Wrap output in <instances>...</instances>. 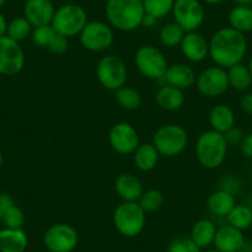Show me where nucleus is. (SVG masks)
Wrapping results in <instances>:
<instances>
[{
  "mask_svg": "<svg viewBox=\"0 0 252 252\" xmlns=\"http://www.w3.org/2000/svg\"><path fill=\"white\" fill-rule=\"evenodd\" d=\"M32 29V25L29 23L25 16H18V18H14L10 23H8L6 36L20 43L21 41H25L26 38L30 37Z\"/></svg>",
  "mask_w": 252,
  "mask_h": 252,
  "instance_id": "nucleus-30",
  "label": "nucleus"
},
{
  "mask_svg": "<svg viewBox=\"0 0 252 252\" xmlns=\"http://www.w3.org/2000/svg\"><path fill=\"white\" fill-rule=\"evenodd\" d=\"M87 24L88 14L83 6L68 3L56 9L51 26L58 35L69 38L79 35Z\"/></svg>",
  "mask_w": 252,
  "mask_h": 252,
  "instance_id": "nucleus-5",
  "label": "nucleus"
},
{
  "mask_svg": "<svg viewBox=\"0 0 252 252\" xmlns=\"http://www.w3.org/2000/svg\"><path fill=\"white\" fill-rule=\"evenodd\" d=\"M229 26L241 33L252 32V6L235 5L227 16Z\"/></svg>",
  "mask_w": 252,
  "mask_h": 252,
  "instance_id": "nucleus-26",
  "label": "nucleus"
},
{
  "mask_svg": "<svg viewBox=\"0 0 252 252\" xmlns=\"http://www.w3.org/2000/svg\"><path fill=\"white\" fill-rule=\"evenodd\" d=\"M203 3L208 4V5H218V4L224 3L225 0H202Z\"/></svg>",
  "mask_w": 252,
  "mask_h": 252,
  "instance_id": "nucleus-46",
  "label": "nucleus"
},
{
  "mask_svg": "<svg viewBox=\"0 0 252 252\" xmlns=\"http://www.w3.org/2000/svg\"><path fill=\"white\" fill-rule=\"evenodd\" d=\"M55 11L52 0H28L24 6V16L32 28L51 25Z\"/></svg>",
  "mask_w": 252,
  "mask_h": 252,
  "instance_id": "nucleus-16",
  "label": "nucleus"
},
{
  "mask_svg": "<svg viewBox=\"0 0 252 252\" xmlns=\"http://www.w3.org/2000/svg\"><path fill=\"white\" fill-rule=\"evenodd\" d=\"M81 45L91 52H105L114 43V31L109 24L104 21H88L79 33Z\"/></svg>",
  "mask_w": 252,
  "mask_h": 252,
  "instance_id": "nucleus-9",
  "label": "nucleus"
},
{
  "mask_svg": "<svg viewBox=\"0 0 252 252\" xmlns=\"http://www.w3.org/2000/svg\"><path fill=\"white\" fill-rule=\"evenodd\" d=\"M78 242V231L69 224H55L43 234V245L50 252H73Z\"/></svg>",
  "mask_w": 252,
  "mask_h": 252,
  "instance_id": "nucleus-11",
  "label": "nucleus"
},
{
  "mask_svg": "<svg viewBox=\"0 0 252 252\" xmlns=\"http://www.w3.org/2000/svg\"><path fill=\"white\" fill-rule=\"evenodd\" d=\"M247 67H249V71H250V73H251V76H252V56L250 57L249 63H247Z\"/></svg>",
  "mask_w": 252,
  "mask_h": 252,
  "instance_id": "nucleus-47",
  "label": "nucleus"
},
{
  "mask_svg": "<svg viewBox=\"0 0 252 252\" xmlns=\"http://www.w3.org/2000/svg\"><path fill=\"white\" fill-rule=\"evenodd\" d=\"M25 66V53L20 43L9 36L0 37V74L15 76Z\"/></svg>",
  "mask_w": 252,
  "mask_h": 252,
  "instance_id": "nucleus-13",
  "label": "nucleus"
},
{
  "mask_svg": "<svg viewBox=\"0 0 252 252\" xmlns=\"http://www.w3.org/2000/svg\"><path fill=\"white\" fill-rule=\"evenodd\" d=\"M13 204H15V203H14V199L8 194V193L0 192V221L3 219L6 210H8Z\"/></svg>",
  "mask_w": 252,
  "mask_h": 252,
  "instance_id": "nucleus-40",
  "label": "nucleus"
},
{
  "mask_svg": "<svg viewBox=\"0 0 252 252\" xmlns=\"http://www.w3.org/2000/svg\"><path fill=\"white\" fill-rule=\"evenodd\" d=\"M195 86L199 93L208 98L222 95L230 88L226 69L219 66H212L203 69L197 76Z\"/></svg>",
  "mask_w": 252,
  "mask_h": 252,
  "instance_id": "nucleus-12",
  "label": "nucleus"
},
{
  "mask_svg": "<svg viewBox=\"0 0 252 252\" xmlns=\"http://www.w3.org/2000/svg\"><path fill=\"white\" fill-rule=\"evenodd\" d=\"M247 53V40L244 33L232 28H221L209 40V57L215 66L230 68L244 61Z\"/></svg>",
  "mask_w": 252,
  "mask_h": 252,
  "instance_id": "nucleus-1",
  "label": "nucleus"
},
{
  "mask_svg": "<svg viewBox=\"0 0 252 252\" xmlns=\"http://www.w3.org/2000/svg\"><path fill=\"white\" fill-rule=\"evenodd\" d=\"M227 145L224 135L214 130H208L199 135L195 144V156L200 166L207 169H215L226 158Z\"/></svg>",
  "mask_w": 252,
  "mask_h": 252,
  "instance_id": "nucleus-3",
  "label": "nucleus"
},
{
  "mask_svg": "<svg viewBox=\"0 0 252 252\" xmlns=\"http://www.w3.org/2000/svg\"><path fill=\"white\" fill-rule=\"evenodd\" d=\"M209 124L212 130L225 134L232 126H235L234 110L226 104H218L210 110Z\"/></svg>",
  "mask_w": 252,
  "mask_h": 252,
  "instance_id": "nucleus-23",
  "label": "nucleus"
},
{
  "mask_svg": "<svg viewBox=\"0 0 252 252\" xmlns=\"http://www.w3.org/2000/svg\"><path fill=\"white\" fill-rule=\"evenodd\" d=\"M176 0H142L145 14L154 16L155 19H162L172 13Z\"/></svg>",
  "mask_w": 252,
  "mask_h": 252,
  "instance_id": "nucleus-32",
  "label": "nucleus"
},
{
  "mask_svg": "<svg viewBox=\"0 0 252 252\" xmlns=\"http://www.w3.org/2000/svg\"><path fill=\"white\" fill-rule=\"evenodd\" d=\"M167 252H202V249L190 236H179L169 242Z\"/></svg>",
  "mask_w": 252,
  "mask_h": 252,
  "instance_id": "nucleus-36",
  "label": "nucleus"
},
{
  "mask_svg": "<svg viewBox=\"0 0 252 252\" xmlns=\"http://www.w3.org/2000/svg\"><path fill=\"white\" fill-rule=\"evenodd\" d=\"M0 222H3L4 227L8 229H23L25 224V214L20 207L13 204L6 210Z\"/></svg>",
  "mask_w": 252,
  "mask_h": 252,
  "instance_id": "nucleus-34",
  "label": "nucleus"
},
{
  "mask_svg": "<svg viewBox=\"0 0 252 252\" xmlns=\"http://www.w3.org/2000/svg\"><path fill=\"white\" fill-rule=\"evenodd\" d=\"M163 202L164 197L161 190H158V189H149V190H144L141 198L137 203L147 214V213H155L161 209Z\"/></svg>",
  "mask_w": 252,
  "mask_h": 252,
  "instance_id": "nucleus-33",
  "label": "nucleus"
},
{
  "mask_svg": "<svg viewBox=\"0 0 252 252\" xmlns=\"http://www.w3.org/2000/svg\"><path fill=\"white\" fill-rule=\"evenodd\" d=\"M6 0H0V8H3V5L5 4Z\"/></svg>",
  "mask_w": 252,
  "mask_h": 252,
  "instance_id": "nucleus-50",
  "label": "nucleus"
},
{
  "mask_svg": "<svg viewBox=\"0 0 252 252\" xmlns=\"http://www.w3.org/2000/svg\"><path fill=\"white\" fill-rule=\"evenodd\" d=\"M135 66L145 78L162 79L168 68V62L156 46L144 45L135 53Z\"/></svg>",
  "mask_w": 252,
  "mask_h": 252,
  "instance_id": "nucleus-7",
  "label": "nucleus"
},
{
  "mask_svg": "<svg viewBox=\"0 0 252 252\" xmlns=\"http://www.w3.org/2000/svg\"><path fill=\"white\" fill-rule=\"evenodd\" d=\"M163 78L169 86L184 91L194 86L197 81V74L194 69L186 63H173L168 66Z\"/></svg>",
  "mask_w": 252,
  "mask_h": 252,
  "instance_id": "nucleus-18",
  "label": "nucleus"
},
{
  "mask_svg": "<svg viewBox=\"0 0 252 252\" xmlns=\"http://www.w3.org/2000/svg\"><path fill=\"white\" fill-rule=\"evenodd\" d=\"M6 29H8V21H6L5 16L0 13V37L6 35Z\"/></svg>",
  "mask_w": 252,
  "mask_h": 252,
  "instance_id": "nucleus-43",
  "label": "nucleus"
},
{
  "mask_svg": "<svg viewBox=\"0 0 252 252\" xmlns=\"http://www.w3.org/2000/svg\"><path fill=\"white\" fill-rule=\"evenodd\" d=\"M186 31L176 23H169L164 25L159 31V41L164 47H176L181 45Z\"/></svg>",
  "mask_w": 252,
  "mask_h": 252,
  "instance_id": "nucleus-31",
  "label": "nucleus"
},
{
  "mask_svg": "<svg viewBox=\"0 0 252 252\" xmlns=\"http://www.w3.org/2000/svg\"><path fill=\"white\" fill-rule=\"evenodd\" d=\"M244 232L226 224L218 227L214 239V246L220 252H237L245 244Z\"/></svg>",
  "mask_w": 252,
  "mask_h": 252,
  "instance_id": "nucleus-17",
  "label": "nucleus"
},
{
  "mask_svg": "<svg viewBox=\"0 0 252 252\" xmlns=\"http://www.w3.org/2000/svg\"><path fill=\"white\" fill-rule=\"evenodd\" d=\"M113 222L116 231L124 237H136L145 229L146 213L137 202H123L113 213Z\"/></svg>",
  "mask_w": 252,
  "mask_h": 252,
  "instance_id": "nucleus-4",
  "label": "nucleus"
},
{
  "mask_svg": "<svg viewBox=\"0 0 252 252\" xmlns=\"http://www.w3.org/2000/svg\"><path fill=\"white\" fill-rule=\"evenodd\" d=\"M202 252H220V251H218L217 249H207V250H204V251H202Z\"/></svg>",
  "mask_w": 252,
  "mask_h": 252,
  "instance_id": "nucleus-48",
  "label": "nucleus"
},
{
  "mask_svg": "<svg viewBox=\"0 0 252 252\" xmlns=\"http://www.w3.org/2000/svg\"><path fill=\"white\" fill-rule=\"evenodd\" d=\"M114 188L124 202H139L144 193L142 183L131 173H123L118 176Z\"/></svg>",
  "mask_w": 252,
  "mask_h": 252,
  "instance_id": "nucleus-19",
  "label": "nucleus"
},
{
  "mask_svg": "<svg viewBox=\"0 0 252 252\" xmlns=\"http://www.w3.org/2000/svg\"><path fill=\"white\" fill-rule=\"evenodd\" d=\"M179 48L182 55L190 62L199 63L209 57V41L198 31L186 32Z\"/></svg>",
  "mask_w": 252,
  "mask_h": 252,
  "instance_id": "nucleus-15",
  "label": "nucleus"
},
{
  "mask_svg": "<svg viewBox=\"0 0 252 252\" xmlns=\"http://www.w3.org/2000/svg\"><path fill=\"white\" fill-rule=\"evenodd\" d=\"M174 23L186 32L197 31L205 20V10L202 0H176L173 9Z\"/></svg>",
  "mask_w": 252,
  "mask_h": 252,
  "instance_id": "nucleus-10",
  "label": "nucleus"
},
{
  "mask_svg": "<svg viewBox=\"0 0 252 252\" xmlns=\"http://www.w3.org/2000/svg\"><path fill=\"white\" fill-rule=\"evenodd\" d=\"M134 163L140 171L150 172L156 168L159 161V152L157 151L154 144L139 145L134 154Z\"/></svg>",
  "mask_w": 252,
  "mask_h": 252,
  "instance_id": "nucleus-25",
  "label": "nucleus"
},
{
  "mask_svg": "<svg viewBox=\"0 0 252 252\" xmlns=\"http://www.w3.org/2000/svg\"><path fill=\"white\" fill-rule=\"evenodd\" d=\"M28 246V235L23 229L0 230V252H25Z\"/></svg>",
  "mask_w": 252,
  "mask_h": 252,
  "instance_id": "nucleus-20",
  "label": "nucleus"
},
{
  "mask_svg": "<svg viewBox=\"0 0 252 252\" xmlns=\"http://www.w3.org/2000/svg\"><path fill=\"white\" fill-rule=\"evenodd\" d=\"M235 205H236L235 195L222 189H218L213 192L207 200L208 210L213 215L220 218H226Z\"/></svg>",
  "mask_w": 252,
  "mask_h": 252,
  "instance_id": "nucleus-22",
  "label": "nucleus"
},
{
  "mask_svg": "<svg viewBox=\"0 0 252 252\" xmlns=\"http://www.w3.org/2000/svg\"><path fill=\"white\" fill-rule=\"evenodd\" d=\"M115 99L119 105L125 110H137L141 106L142 98L139 91L129 86H124L115 91Z\"/></svg>",
  "mask_w": 252,
  "mask_h": 252,
  "instance_id": "nucleus-28",
  "label": "nucleus"
},
{
  "mask_svg": "<svg viewBox=\"0 0 252 252\" xmlns=\"http://www.w3.org/2000/svg\"><path fill=\"white\" fill-rule=\"evenodd\" d=\"M152 144L161 156L176 157L186 150L188 145V134L183 126L178 124H166L156 130Z\"/></svg>",
  "mask_w": 252,
  "mask_h": 252,
  "instance_id": "nucleus-6",
  "label": "nucleus"
},
{
  "mask_svg": "<svg viewBox=\"0 0 252 252\" xmlns=\"http://www.w3.org/2000/svg\"><path fill=\"white\" fill-rule=\"evenodd\" d=\"M237 252H249V251H247L246 249H244V247H242V249L239 250V251H237Z\"/></svg>",
  "mask_w": 252,
  "mask_h": 252,
  "instance_id": "nucleus-51",
  "label": "nucleus"
},
{
  "mask_svg": "<svg viewBox=\"0 0 252 252\" xmlns=\"http://www.w3.org/2000/svg\"><path fill=\"white\" fill-rule=\"evenodd\" d=\"M56 31L51 25L38 26V28H33L32 32H31V40L35 43L37 47L47 48L52 38L55 37Z\"/></svg>",
  "mask_w": 252,
  "mask_h": 252,
  "instance_id": "nucleus-35",
  "label": "nucleus"
},
{
  "mask_svg": "<svg viewBox=\"0 0 252 252\" xmlns=\"http://www.w3.org/2000/svg\"><path fill=\"white\" fill-rule=\"evenodd\" d=\"M68 46H69L68 38L56 33L55 37L52 38V41H51L47 48L53 53V55H63V53L67 52Z\"/></svg>",
  "mask_w": 252,
  "mask_h": 252,
  "instance_id": "nucleus-37",
  "label": "nucleus"
},
{
  "mask_svg": "<svg viewBox=\"0 0 252 252\" xmlns=\"http://www.w3.org/2000/svg\"><path fill=\"white\" fill-rule=\"evenodd\" d=\"M186 96L182 89L172 87L169 84L161 87L156 93V103L166 111H177L184 105Z\"/></svg>",
  "mask_w": 252,
  "mask_h": 252,
  "instance_id": "nucleus-21",
  "label": "nucleus"
},
{
  "mask_svg": "<svg viewBox=\"0 0 252 252\" xmlns=\"http://www.w3.org/2000/svg\"><path fill=\"white\" fill-rule=\"evenodd\" d=\"M222 135H224L225 140H226L229 146H237V145H241L242 140H244L245 137L242 130L236 127V126H232L231 129L227 130V131Z\"/></svg>",
  "mask_w": 252,
  "mask_h": 252,
  "instance_id": "nucleus-38",
  "label": "nucleus"
},
{
  "mask_svg": "<svg viewBox=\"0 0 252 252\" xmlns=\"http://www.w3.org/2000/svg\"><path fill=\"white\" fill-rule=\"evenodd\" d=\"M236 5H247L252 6V0H234Z\"/></svg>",
  "mask_w": 252,
  "mask_h": 252,
  "instance_id": "nucleus-45",
  "label": "nucleus"
},
{
  "mask_svg": "<svg viewBox=\"0 0 252 252\" xmlns=\"http://www.w3.org/2000/svg\"><path fill=\"white\" fill-rule=\"evenodd\" d=\"M222 190H226V192L231 193V194H236L240 189V182L239 179L235 178V177H225L220 182V188Z\"/></svg>",
  "mask_w": 252,
  "mask_h": 252,
  "instance_id": "nucleus-39",
  "label": "nucleus"
},
{
  "mask_svg": "<svg viewBox=\"0 0 252 252\" xmlns=\"http://www.w3.org/2000/svg\"><path fill=\"white\" fill-rule=\"evenodd\" d=\"M105 16L113 29L123 32L137 30L145 16L142 0H108Z\"/></svg>",
  "mask_w": 252,
  "mask_h": 252,
  "instance_id": "nucleus-2",
  "label": "nucleus"
},
{
  "mask_svg": "<svg viewBox=\"0 0 252 252\" xmlns=\"http://www.w3.org/2000/svg\"><path fill=\"white\" fill-rule=\"evenodd\" d=\"M96 78L99 83L109 91H118L126 84L127 69L120 57L106 55L100 58L96 64Z\"/></svg>",
  "mask_w": 252,
  "mask_h": 252,
  "instance_id": "nucleus-8",
  "label": "nucleus"
},
{
  "mask_svg": "<svg viewBox=\"0 0 252 252\" xmlns=\"http://www.w3.org/2000/svg\"><path fill=\"white\" fill-rule=\"evenodd\" d=\"M240 147H241V151L245 156L249 157V158H252V132L251 134L245 135Z\"/></svg>",
  "mask_w": 252,
  "mask_h": 252,
  "instance_id": "nucleus-41",
  "label": "nucleus"
},
{
  "mask_svg": "<svg viewBox=\"0 0 252 252\" xmlns=\"http://www.w3.org/2000/svg\"><path fill=\"white\" fill-rule=\"evenodd\" d=\"M24 1H28V0H24Z\"/></svg>",
  "mask_w": 252,
  "mask_h": 252,
  "instance_id": "nucleus-52",
  "label": "nucleus"
},
{
  "mask_svg": "<svg viewBox=\"0 0 252 252\" xmlns=\"http://www.w3.org/2000/svg\"><path fill=\"white\" fill-rule=\"evenodd\" d=\"M156 21H157V19H155L154 16L147 15V14H145L144 20H142V26H145V28L150 29V28H152V26H154L155 24H156Z\"/></svg>",
  "mask_w": 252,
  "mask_h": 252,
  "instance_id": "nucleus-44",
  "label": "nucleus"
},
{
  "mask_svg": "<svg viewBox=\"0 0 252 252\" xmlns=\"http://www.w3.org/2000/svg\"><path fill=\"white\" fill-rule=\"evenodd\" d=\"M217 230L218 227L214 221L210 219H199L193 224L189 236L200 249H208L210 245L214 244Z\"/></svg>",
  "mask_w": 252,
  "mask_h": 252,
  "instance_id": "nucleus-24",
  "label": "nucleus"
},
{
  "mask_svg": "<svg viewBox=\"0 0 252 252\" xmlns=\"http://www.w3.org/2000/svg\"><path fill=\"white\" fill-rule=\"evenodd\" d=\"M1 166H3V154L0 151V168H1Z\"/></svg>",
  "mask_w": 252,
  "mask_h": 252,
  "instance_id": "nucleus-49",
  "label": "nucleus"
},
{
  "mask_svg": "<svg viewBox=\"0 0 252 252\" xmlns=\"http://www.w3.org/2000/svg\"><path fill=\"white\" fill-rule=\"evenodd\" d=\"M109 144L116 154L132 155L140 145L139 134L131 124L116 123L109 131Z\"/></svg>",
  "mask_w": 252,
  "mask_h": 252,
  "instance_id": "nucleus-14",
  "label": "nucleus"
},
{
  "mask_svg": "<svg viewBox=\"0 0 252 252\" xmlns=\"http://www.w3.org/2000/svg\"><path fill=\"white\" fill-rule=\"evenodd\" d=\"M226 220L229 225L244 231L252 225V209L246 204H236L227 214Z\"/></svg>",
  "mask_w": 252,
  "mask_h": 252,
  "instance_id": "nucleus-29",
  "label": "nucleus"
},
{
  "mask_svg": "<svg viewBox=\"0 0 252 252\" xmlns=\"http://www.w3.org/2000/svg\"><path fill=\"white\" fill-rule=\"evenodd\" d=\"M229 86L237 92H245L252 86V76L247 64L237 63L235 66L226 69Z\"/></svg>",
  "mask_w": 252,
  "mask_h": 252,
  "instance_id": "nucleus-27",
  "label": "nucleus"
},
{
  "mask_svg": "<svg viewBox=\"0 0 252 252\" xmlns=\"http://www.w3.org/2000/svg\"><path fill=\"white\" fill-rule=\"evenodd\" d=\"M240 106H241L242 111L246 113L247 115H252V92L251 93H246L240 100Z\"/></svg>",
  "mask_w": 252,
  "mask_h": 252,
  "instance_id": "nucleus-42",
  "label": "nucleus"
}]
</instances>
